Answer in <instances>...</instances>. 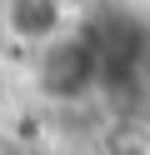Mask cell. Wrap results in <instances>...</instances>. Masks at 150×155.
I'll return each instance as SVG.
<instances>
[{
    "label": "cell",
    "instance_id": "cell-1",
    "mask_svg": "<svg viewBox=\"0 0 150 155\" xmlns=\"http://www.w3.org/2000/svg\"><path fill=\"white\" fill-rule=\"evenodd\" d=\"M80 30H85L90 50H95L100 90H120V85H130L140 75V65H145V55H150V30L135 15L110 10V15H100V20L80 25Z\"/></svg>",
    "mask_w": 150,
    "mask_h": 155
},
{
    "label": "cell",
    "instance_id": "cell-2",
    "mask_svg": "<svg viewBox=\"0 0 150 155\" xmlns=\"http://www.w3.org/2000/svg\"><path fill=\"white\" fill-rule=\"evenodd\" d=\"M40 90L50 100H80V95L100 90V75H95V50H90L85 30H65L60 40H50L40 50Z\"/></svg>",
    "mask_w": 150,
    "mask_h": 155
},
{
    "label": "cell",
    "instance_id": "cell-3",
    "mask_svg": "<svg viewBox=\"0 0 150 155\" xmlns=\"http://www.w3.org/2000/svg\"><path fill=\"white\" fill-rule=\"evenodd\" d=\"M0 25L10 30V40L45 50L70 30V5L65 0H0Z\"/></svg>",
    "mask_w": 150,
    "mask_h": 155
}]
</instances>
